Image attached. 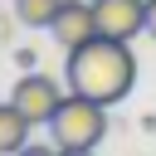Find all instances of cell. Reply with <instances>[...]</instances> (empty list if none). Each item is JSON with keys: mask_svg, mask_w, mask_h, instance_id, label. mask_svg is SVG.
Wrapping results in <instances>:
<instances>
[{"mask_svg": "<svg viewBox=\"0 0 156 156\" xmlns=\"http://www.w3.org/2000/svg\"><path fill=\"white\" fill-rule=\"evenodd\" d=\"M63 83H68V93H83V98L112 107V102H122V98L132 93V83H136V58H132L127 39L98 34V39H88V44L68 49Z\"/></svg>", "mask_w": 156, "mask_h": 156, "instance_id": "obj_1", "label": "cell"}, {"mask_svg": "<svg viewBox=\"0 0 156 156\" xmlns=\"http://www.w3.org/2000/svg\"><path fill=\"white\" fill-rule=\"evenodd\" d=\"M49 136H54V151H93L102 136H107V107L83 98V93H68L58 102V112L49 117Z\"/></svg>", "mask_w": 156, "mask_h": 156, "instance_id": "obj_2", "label": "cell"}, {"mask_svg": "<svg viewBox=\"0 0 156 156\" xmlns=\"http://www.w3.org/2000/svg\"><path fill=\"white\" fill-rule=\"evenodd\" d=\"M63 98H68V93H63L49 73H34V68H24V78H20V83H15V93H10V102H15L34 127H39V122L49 127V117L58 112V102H63Z\"/></svg>", "mask_w": 156, "mask_h": 156, "instance_id": "obj_3", "label": "cell"}, {"mask_svg": "<svg viewBox=\"0 0 156 156\" xmlns=\"http://www.w3.org/2000/svg\"><path fill=\"white\" fill-rule=\"evenodd\" d=\"M93 15H98V34L107 39H136L146 29V0H93Z\"/></svg>", "mask_w": 156, "mask_h": 156, "instance_id": "obj_4", "label": "cell"}, {"mask_svg": "<svg viewBox=\"0 0 156 156\" xmlns=\"http://www.w3.org/2000/svg\"><path fill=\"white\" fill-rule=\"evenodd\" d=\"M49 34H54V44H63V49H78V44L98 39V15H93V0L63 5V10H58V20L49 24Z\"/></svg>", "mask_w": 156, "mask_h": 156, "instance_id": "obj_5", "label": "cell"}, {"mask_svg": "<svg viewBox=\"0 0 156 156\" xmlns=\"http://www.w3.org/2000/svg\"><path fill=\"white\" fill-rule=\"evenodd\" d=\"M29 127H34V122H29L15 102H0V156H5V151H24V146H29Z\"/></svg>", "mask_w": 156, "mask_h": 156, "instance_id": "obj_6", "label": "cell"}, {"mask_svg": "<svg viewBox=\"0 0 156 156\" xmlns=\"http://www.w3.org/2000/svg\"><path fill=\"white\" fill-rule=\"evenodd\" d=\"M58 10H63V0H15V20L29 29H49L58 20Z\"/></svg>", "mask_w": 156, "mask_h": 156, "instance_id": "obj_7", "label": "cell"}, {"mask_svg": "<svg viewBox=\"0 0 156 156\" xmlns=\"http://www.w3.org/2000/svg\"><path fill=\"white\" fill-rule=\"evenodd\" d=\"M146 34L156 39V0H146Z\"/></svg>", "mask_w": 156, "mask_h": 156, "instance_id": "obj_8", "label": "cell"}]
</instances>
